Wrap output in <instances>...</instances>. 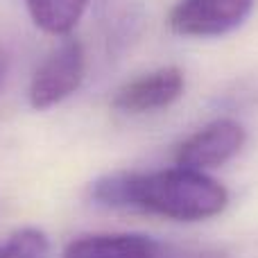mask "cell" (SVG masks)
Instances as JSON below:
<instances>
[{"label":"cell","mask_w":258,"mask_h":258,"mask_svg":"<svg viewBox=\"0 0 258 258\" xmlns=\"http://www.w3.org/2000/svg\"><path fill=\"white\" fill-rule=\"evenodd\" d=\"M91 200L107 209L141 211L177 222H202L220 215L229 190L206 172L165 168L154 172H111L91 183Z\"/></svg>","instance_id":"1"},{"label":"cell","mask_w":258,"mask_h":258,"mask_svg":"<svg viewBox=\"0 0 258 258\" xmlns=\"http://www.w3.org/2000/svg\"><path fill=\"white\" fill-rule=\"evenodd\" d=\"M61 258H231L224 249L181 245L147 233H89L63 249Z\"/></svg>","instance_id":"2"},{"label":"cell","mask_w":258,"mask_h":258,"mask_svg":"<svg viewBox=\"0 0 258 258\" xmlns=\"http://www.w3.org/2000/svg\"><path fill=\"white\" fill-rule=\"evenodd\" d=\"M86 52L77 39H63L34 71L27 98L36 111L57 107L71 98L84 82Z\"/></svg>","instance_id":"3"},{"label":"cell","mask_w":258,"mask_h":258,"mask_svg":"<svg viewBox=\"0 0 258 258\" xmlns=\"http://www.w3.org/2000/svg\"><path fill=\"white\" fill-rule=\"evenodd\" d=\"M256 0H179L170 27L179 36L215 39L238 30L254 12Z\"/></svg>","instance_id":"4"},{"label":"cell","mask_w":258,"mask_h":258,"mask_svg":"<svg viewBox=\"0 0 258 258\" xmlns=\"http://www.w3.org/2000/svg\"><path fill=\"white\" fill-rule=\"evenodd\" d=\"M247 141L245 127L231 118H218L183 138L177 147V165L206 172L231 161Z\"/></svg>","instance_id":"5"},{"label":"cell","mask_w":258,"mask_h":258,"mask_svg":"<svg viewBox=\"0 0 258 258\" xmlns=\"http://www.w3.org/2000/svg\"><path fill=\"white\" fill-rule=\"evenodd\" d=\"M183 89H186V77L181 68L163 66L122 84L113 95L111 104L120 113L143 116L168 109L183 95Z\"/></svg>","instance_id":"6"},{"label":"cell","mask_w":258,"mask_h":258,"mask_svg":"<svg viewBox=\"0 0 258 258\" xmlns=\"http://www.w3.org/2000/svg\"><path fill=\"white\" fill-rule=\"evenodd\" d=\"M36 27L54 36H66L82 21L91 0H23Z\"/></svg>","instance_id":"7"},{"label":"cell","mask_w":258,"mask_h":258,"mask_svg":"<svg viewBox=\"0 0 258 258\" xmlns=\"http://www.w3.org/2000/svg\"><path fill=\"white\" fill-rule=\"evenodd\" d=\"M50 240L41 229L23 227L0 238V258H48Z\"/></svg>","instance_id":"8"},{"label":"cell","mask_w":258,"mask_h":258,"mask_svg":"<svg viewBox=\"0 0 258 258\" xmlns=\"http://www.w3.org/2000/svg\"><path fill=\"white\" fill-rule=\"evenodd\" d=\"M5 73H7V54H5V50L0 48V84H3Z\"/></svg>","instance_id":"9"}]
</instances>
